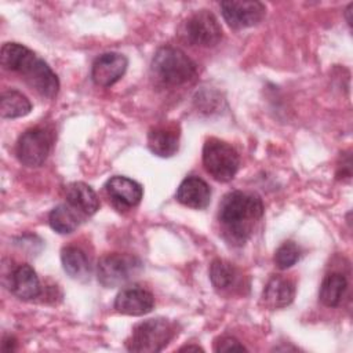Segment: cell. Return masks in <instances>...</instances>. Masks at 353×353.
<instances>
[{
  "mask_svg": "<svg viewBox=\"0 0 353 353\" xmlns=\"http://www.w3.org/2000/svg\"><path fill=\"white\" fill-rule=\"evenodd\" d=\"M263 215V203L258 194L233 190L223 196L218 208V221L223 236L236 245H243Z\"/></svg>",
  "mask_w": 353,
  "mask_h": 353,
  "instance_id": "cell-1",
  "label": "cell"
},
{
  "mask_svg": "<svg viewBox=\"0 0 353 353\" xmlns=\"http://www.w3.org/2000/svg\"><path fill=\"white\" fill-rule=\"evenodd\" d=\"M4 69L23 76L25 81L41 97L54 98L59 90V80L46 61L19 43H4L0 52Z\"/></svg>",
  "mask_w": 353,
  "mask_h": 353,
  "instance_id": "cell-2",
  "label": "cell"
},
{
  "mask_svg": "<svg viewBox=\"0 0 353 353\" xmlns=\"http://www.w3.org/2000/svg\"><path fill=\"white\" fill-rule=\"evenodd\" d=\"M150 72L161 85L178 87L194 79L197 65L179 48L161 47L152 59Z\"/></svg>",
  "mask_w": 353,
  "mask_h": 353,
  "instance_id": "cell-3",
  "label": "cell"
},
{
  "mask_svg": "<svg viewBox=\"0 0 353 353\" xmlns=\"http://www.w3.org/2000/svg\"><path fill=\"white\" fill-rule=\"evenodd\" d=\"M175 324L167 319H149L138 323L125 342L130 352L156 353L163 350L175 336Z\"/></svg>",
  "mask_w": 353,
  "mask_h": 353,
  "instance_id": "cell-4",
  "label": "cell"
},
{
  "mask_svg": "<svg viewBox=\"0 0 353 353\" xmlns=\"http://www.w3.org/2000/svg\"><path fill=\"white\" fill-rule=\"evenodd\" d=\"M203 164L215 181L229 182L239 170L240 159L232 145L218 138H210L203 146Z\"/></svg>",
  "mask_w": 353,
  "mask_h": 353,
  "instance_id": "cell-5",
  "label": "cell"
},
{
  "mask_svg": "<svg viewBox=\"0 0 353 353\" xmlns=\"http://www.w3.org/2000/svg\"><path fill=\"white\" fill-rule=\"evenodd\" d=\"M142 270V262L139 258L130 254H106L98 261L97 277L98 281L106 288L120 287Z\"/></svg>",
  "mask_w": 353,
  "mask_h": 353,
  "instance_id": "cell-6",
  "label": "cell"
},
{
  "mask_svg": "<svg viewBox=\"0 0 353 353\" xmlns=\"http://www.w3.org/2000/svg\"><path fill=\"white\" fill-rule=\"evenodd\" d=\"M182 36L190 44L212 47L222 39V28L216 17L208 10L193 12L182 25Z\"/></svg>",
  "mask_w": 353,
  "mask_h": 353,
  "instance_id": "cell-7",
  "label": "cell"
},
{
  "mask_svg": "<svg viewBox=\"0 0 353 353\" xmlns=\"http://www.w3.org/2000/svg\"><path fill=\"white\" fill-rule=\"evenodd\" d=\"M50 148V134L44 128L34 127L19 137L17 142V157L28 167H39L46 161Z\"/></svg>",
  "mask_w": 353,
  "mask_h": 353,
  "instance_id": "cell-8",
  "label": "cell"
},
{
  "mask_svg": "<svg viewBox=\"0 0 353 353\" xmlns=\"http://www.w3.org/2000/svg\"><path fill=\"white\" fill-rule=\"evenodd\" d=\"M223 19L232 29L254 26L265 17V6L261 1H222Z\"/></svg>",
  "mask_w": 353,
  "mask_h": 353,
  "instance_id": "cell-9",
  "label": "cell"
},
{
  "mask_svg": "<svg viewBox=\"0 0 353 353\" xmlns=\"http://www.w3.org/2000/svg\"><path fill=\"white\" fill-rule=\"evenodd\" d=\"M128 61L123 54L105 52L99 55L91 68V79L99 87H110L117 83L127 70Z\"/></svg>",
  "mask_w": 353,
  "mask_h": 353,
  "instance_id": "cell-10",
  "label": "cell"
},
{
  "mask_svg": "<svg viewBox=\"0 0 353 353\" xmlns=\"http://www.w3.org/2000/svg\"><path fill=\"white\" fill-rule=\"evenodd\" d=\"M105 190L109 199L112 200L113 205L120 210H127L138 205L143 196L142 186L134 179H130L123 175L112 176L106 182Z\"/></svg>",
  "mask_w": 353,
  "mask_h": 353,
  "instance_id": "cell-11",
  "label": "cell"
},
{
  "mask_svg": "<svg viewBox=\"0 0 353 353\" xmlns=\"http://www.w3.org/2000/svg\"><path fill=\"white\" fill-rule=\"evenodd\" d=\"M154 306L153 295L141 287H128L121 290L114 299V309L127 316H142Z\"/></svg>",
  "mask_w": 353,
  "mask_h": 353,
  "instance_id": "cell-12",
  "label": "cell"
},
{
  "mask_svg": "<svg viewBox=\"0 0 353 353\" xmlns=\"http://www.w3.org/2000/svg\"><path fill=\"white\" fill-rule=\"evenodd\" d=\"M175 197L181 204L186 207L204 210L211 201V189L204 179L190 175L179 183Z\"/></svg>",
  "mask_w": 353,
  "mask_h": 353,
  "instance_id": "cell-13",
  "label": "cell"
},
{
  "mask_svg": "<svg viewBox=\"0 0 353 353\" xmlns=\"http://www.w3.org/2000/svg\"><path fill=\"white\" fill-rule=\"evenodd\" d=\"M10 291L19 299L29 301L40 295V281L32 266L18 265L10 274Z\"/></svg>",
  "mask_w": 353,
  "mask_h": 353,
  "instance_id": "cell-14",
  "label": "cell"
},
{
  "mask_svg": "<svg viewBox=\"0 0 353 353\" xmlns=\"http://www.w3.org/2000/svg\"><path fill=\"white\" fill-rule=\"evenodd\" d=\"M148 146L159 157H171L179 149V131L175 125H157L148 134Z\"/></svg>",
  "mask_w": 353,
  "mask_h": 353,
  "instance_id": "cell-15",
  "label": "cell"
},
{
  "mask_svg": "<svg viewBox=\"0 0 353 353\" xmlns=\"http://www.w3.org/2000/svg\"><path fill=\"white\" fill-rule=\"evenodd\" d=\"M295 296V285L291 280L273 276L266 283L262 292V302L269 309H280L288 306Z\"/></svg>",
  "mask_w": 353,
  "mask_h": 353,
  "instance_id": "cell-16",
  "label": "cell"
},
{
  "mask_svg": "<svg viewBox=\"0 0 353 353\" xmlns=\"http://www.w3.org/2000/svg\"><path fill=\"white\" fill-rule=\"evenodd\" d=\"M66 203L80 211L84 216L94 215L99 208V200L91 186L84 182H73L65 189Z\"/></svg>",
  "mask_w": 353,
  "mask_h": 353,
  "instance_id": "cell-17",
  "label": "cell"
},
{
  "mask_svg": "<svg viewBox=\"0 0 353 353\" xmlns=\"http://www.w3.org/2000/svg\"><path fill=\"white\" fill-rule=\"evenodd\" d=\"M85 218L87 216H84L80 211L65 203L51 210L48 215V223L57 233L68 234L74 232Z\"/></svg>",
  "mask_w": 353,
  "mask_h": 353,
  "instance_id": "cell-18",
  "label": "cell"
},
{
  "mask_svg": "<svg viewBox=\"0 0 353 353\" xmlns=\"http://www.w3.org/2000/svg\"><path fill=\"white\" fill-rule=\"evenodd\" d=\"M61 261L66 274L74 280L85 281L90 279L91 266L85 252L77 247L69 245L61 251Z\"/></svg>",
  "mask_w": 353,
  "mask_h": 353,
  "instance_id": "cell-19",
  "label": "cell"
},
{
  "mask_svg": "<svg viewBox=\"0 0 353 353\" xmlns=\"http://www.w3.org/2000/svg\"><path fill=\"white\" fill-rule=\"evenodd\" d=\"M210 280L215 290L221 292L232 291L240 283V273L233 263L223 259H215L210 266Z\"/></svg>",
  "mask_w": 353,
  "mask_h": 353,
  "instance_id": "cell-20",
  "label": "cell"
},
{
  "mask_svg": "<svg viewBox=\"0 0 353 353\" xmlns=\"http://www.w3.org/2000/svg\"><path fill=\"white\" fill-rule=\"evenodd\" d=\"M347 281L341 273H330L327 274L320 285L319 299L324 306L335 307L341 303L343 294L346 291Z\"/></svg>",
  "mask_w": 353,
  "mask_h": 353,
  "instance_id": "cell-21",
  "label": "cell"
},
{
  "mask_svg": "<svg viewBox=\"0 0 353 353\" xmlns=\"http://www.w3.org/2000/svg\"><path fill=\"white\" fill-rule=\"evenodd\" d=\"M32 110L30 101L17 90H7L1 94L0 114L3 119H17L26 116Z\"/></svg>",
  "mask_w": 353,
  "mask_h": 353,
  "instance_id": "cell-22",
  "label": "cell"
},
{
  "mask_svg": "<svg viewBox=\"0 0 353 353\" xmlns=\"http://www.w3.org/2000/svg\"><path fill=\"white\" fill-rule=\"evenodd\" d=\"M301 258V250L294 241H284L274 252V263L284 270L294 266Z\"/></svg>",
  "mask_w": 353,
  "mask_h": 353,
  "instance_id": "cell-23",
  "label": "cell"
},
{
  "mask_svg": "<svg viewBox=\"0 0 353 353\" xmlns=\"http://www.w3.org/2000/svg\"><path fill=\"white\" fill-rule=\"evenodd\" d=\"M215 350L216 352H232V350H245V347L236 338L223 336L216 342Z\"/></svg>",
  "mask_w": 353,
  "mask_h": 353,
  "instance_id": "cell-24",
  "label": "cell"
},
{
  "mask_svg": "<svg viewBox=\"0 0 353 353\" xmlns=\"http://www.w3.org/2000/svg\"><path fill=\"white\" fill-rule=\"evenodd\" d=\"M179 350H203L200 346H194V345H186L183 347H181Z\"/></svg>",
  "mask_w": 353,
  "mask_h": 353,
  "instance_id": "cell-25",
  "label": "cell"
}]
</instances>
